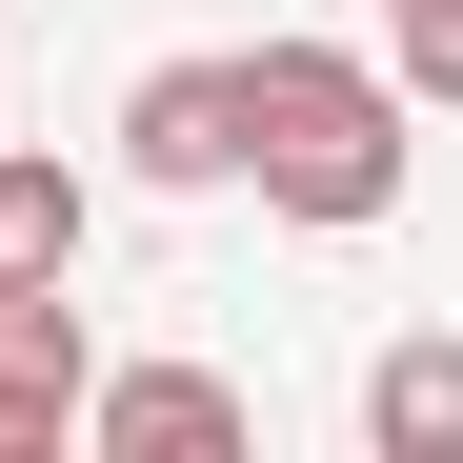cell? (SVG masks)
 Instances as JSON below:
<instances>
[{"label":"cell","mask_w":463,"mask_h":463,"mask_svg":"<svg viewBox=\"0 0 463 463\" xmlns=\"http://www.w3.org/2000/svg\"><path fill=\"white\" fill-rule=\"evenodd\" d=\"M403 81L383 61H343V41H242V182L282 202V222H323V242H363L383 202H403Z\"/></svg>","instance_id":"obj_1"},{"label":"cell","mask_w":463,"mask_h":463,"mask_svg":"<svg viewBox=\"0 0 463 463\" xmlns=\"http://www.w3.org/2000/svg\"><path fill=\"white\" fill-rule=\"evenodd\" d=\"M121 182L141 202H222L242 182V61H162V81L121 101Z\"/></svg>","instance_id":"obj_2"},{"label":"cell","mask_w":463,"mask_h":463,"mask_svg":"<svg viewBox=\"0 0 463 463\" xmlns=\"http://www.w3.org/2000/svg\"><path fill=\"white\" fill-rule=\"evenodd\" d=\"M81 443L101 463H242V383L222 363H121V383H81Z\"/></svg>","instance_id":"obj_3"},{"label":"cell","mask_w":463,"mask_h":463,"mask_svg":"<svg viewBox=\"0 0 463 463\" xmlns=\"http://www.w3.org/2000/svg\"><path fill=\"white\" fill-rule=\"evenodd\" d=\"M81 302L61 282H0V463H41V443H81Z\"/></svg>","instance_id":"obj_4"},{"label":"cell","mask_w":463,"mask_h":463,"mask_svg":"<svg viewBox=\"0 0 463 463\" xmlns=\"http://www.w3.org/2000/svg\"><path fill=\"white\" fill-rule=\"evenodd\" d=\"M363 443L383 463H463V343L443 323H403V343L363 363Z\"/></svg>","instance_id":"obj_5"},{"label":"cell","mask_w":463,"mask_h":463,"mask_svg":"<svg viewBox=\"0 0 463 463\" xmlns=\"http://www.w3.org/2000/svg\"><path fill=\"white\" fill-rule=\"evenodd\" d=\"M81 262V162H21L0 141V282H61Z\"/></svg>","instance_id":"obj_6"},{"label":"cell","mask_w":463,"mask_h":463,"mask_svg":"<svg viewBox=\"0 0 463 463\" xmlns=\"http://www.w3.org/2000/svg\"><path fill=\"white\" fill-rule=\"evenodd\" d=\"M383 41H403V101H463V0H403Z\"/></svg>","instance_id":"obj_7"},{"label":"cell","mask_w":463,"mask_h":463,"mask_svg":"<svg viewBox=\"0 0 463 463\" xmlns=\"http://www.w3.org/2000/svg\"><path fill=\"white\" fill-rule=\"evenodd\" d=\"M383 21H403V0H383Z\"/></svg>","instance_id":"obj_8"}]
</instances>
